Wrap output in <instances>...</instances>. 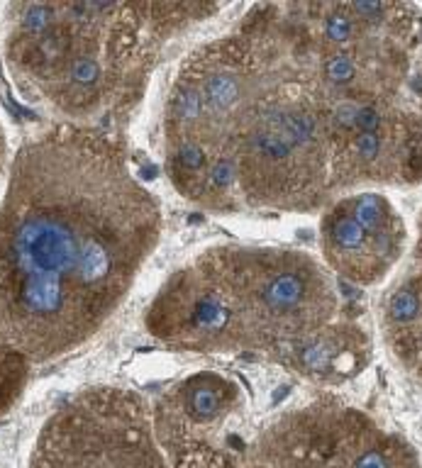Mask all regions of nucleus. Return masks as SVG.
<instances>
[{"label":"nucleus","mask_w":422,"mask_h":468,"mask_svg":"<svg viewBox=\"0 0 422 468\" xmlns=\"http://www.w3.org/2000/svg\"><path fill=\"white\" fill-rule=\"evenodd\" d=\"M162 230V203L112 132L61 122L27 139L0 203V344L47 363L90 341Z\"/></svg>","instance_id":"nucleus-1"},{"label":"nucleus","mask_w":422,"mask_h":468,"mask_svg":"<svg viewBox=\"0 0 422 468\" xmlns=\"http://www.w3.org/2000/svg\"><path fill=\"white\" fill-rule=\"evenodd\" d=\"M225 5L193 0H37L5 13V61L27 100L71 119H127L164 49Z\"/></svg>","instance_id":"nucleus-2"},{"label":"nucleus","mask_w":422,"mask_h":468,"mask_svg":"<svg viewBox=\"0 0 422 468\" xmlns=\"http://www.w3.org/2000/svg\"><path fill=\"white\" fill-rule=\"evenodd\" d=\"M337 315L332 278L310 254L215 244L162 283L144 312V327L174 351L261 356L286 368Z\"/></svg>","instance_id":"nucleus-3"},{"label":"nucleus","mask_w":422,"mask_h":468,"mask_svg":"<svg viewBox=\"0 0 422 468\" xmlns=\"http://www.w3.org/2000/svg\"><path fill=\"white\" fill-rule=\"evenodd\" d=\"M259 71L252 13L181 61L164 100L162 144L171 186L198 208L244 213L235 179V137Z\"/></svg>","instance_id":"nucleus-4"},{"label":"nucleus","mask_w":422,"mask_h":468,"mask_svg":"<svg viewBox=\"0 0 422 468\" xmlns=\"http://www.w3.org/2000/svg\"><path fill=\"white\" fill-rule=\"evenodd\" d=\"M32 468H164L144 398L115 385L68 398L44 425Z\"/></svg>","instance_id":"nucleus-5"},{"label":"nucleus","mask_w":422,"mask_h":468,"mask_svg":"<svg viewBox=\"0 0 422 468\" xmlns=\"http://www.w3.org/2000/svg\"><path fill=\"white\" fill-rule=\"evenodd\" d=\"M325 264L357 285H374L398 264L406 249V225L381 193L339 198L322 215Z\"/></svg>","instance_id":"nucleus-6"},{"label":"nucleus","mask_w":422,"mask_h":468,"mask_svg":"<svg viewBox=\"0 0 422 468\" xmlns=\"http://www.w3.org/2000/svg\"><path fill=\"white\" fill-rule=\"evenodd\" d=\"M242 388L218 371H198L169 385L154 405V427L169 447H186L196 437L220 435L242 413Z\"/></svg>","instance_id":"nucleus-7"},{"label":"nucleus","mask_w":422,"mask_h":468,"mask_svg":"<svg viewBox=\"0 0 422 468\" xmlns=\"http://www.w3.org/2000/svg\"><path fill=\"white\" fill-rule=\"evenodd\" d=\"M384 324L393 353L408 371L422 378V268L393 290Z\"/></svg>","instance_id":"nucleus-8"},{"label":"nucleus","mask_w":422,"mask_h":468,"mask_svg":"<svg viewBox=\"0 0 422 468\" xmlns=\"http://www.w3.org/2000/svg\"><path fill=\"white\" fill-rule=\"evenodd\" d=\"M30 368L32 363L22 353L0 344V415L8 413L20 400L22 390L30 381Z\"/></svg>","instance_id":"nucleus-9"},{"label":"nucleus","mask_w":422,"mask_h":468,"mask_svg":"<svg viewBox=\"0 0 422 468\" xmlns=\"http://www.w3.org/2000/svg\"><path fill=\"white\" fill-rule=\"evenodd\" d=\"M352 468H398L396 449L389 444H369L354 456Z\"/></svg>","instance_id":"nucleus-10"},{"label":"nucleus","mask_w":422,"mask_h":468,"mask_svg":"<svg viewBox=\"0 0 422 468\" xmlns=\"http://www.w3.org/2000/svg\"><path fill=\"white\" fill-rule=\"evenodd\" d=\"M10 166V156H8V137H5V127L3 119H0V176L8 171Z\"/></svg>","instance_id":"nucleus-11"}]
</instances>
